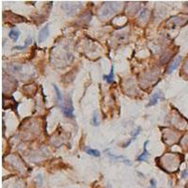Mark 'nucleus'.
Wrapping results in <instances>:
<instances>
[{
  "label": "nucleus",
  "instance_id": "11",
  "mask_svg": "<svg viewBox=\"0 0 188 188\" xmlns=\"http://www.w3.org/2000/svg\"><path fill=\"white\" fill-rule=\"evenodd\" d=\"M31 43V38H27V41H25V43L24 46H15L13 47V49H17V50H22V49H25V47H27L29 44Z\"/></svg>",
  "mask_w": 188,
  "mask_h": 188
},
{
  "label": "nucleus",
  "instance_id": "2",
  "mask_svg": "<svg viewBox=\"0 0 188 188\" xmlns=\"http://www.w3.org/2000/svg\"><path fill=\"white\" fill-rule=\"evenodd\" d=\"M61 108H62L63 113L65 114V116L72 118V117H73V105L72 100L70 99L69 101H67L66 105L61 106Z\"/></svg>",
  "mask_w": 188,
  "mask_h": 188
},
{
  "label": "nucleus",
  "instance_id": "12",
  "mask_svg": "<svg viewBox=\"0 0 188 188\" xmlns=\"http://www.w3.org/2000/svg\"><path fill=\"white\" fill-rule=\"evenodd\" d=\"M91 121H92L94 126H98L99 125V119H98V114H97V112H94Z\"/></svg>",
  "mask_w": 188,
  "mask_h": 188
},
{
  "label": "nucleus",
  "instance_id": "6",
  "mask_svg": "<svg viewBox=\"0 0 188 188\" xmlns=\"http://www.w3.org/2000/svg\"><path fill=\"white\" fill-rule=\"evenodd\" d=\"M20 36V32H19L17 29H11L9 33V37L13 41H18V38Z\"/></svg>",
  "mask_w": 188,
  "mask_h": 188
},
{
  "label": "nucleus",
  "instance_id": "8",
  "mask_svg": "<svg viewBox=\"0 0 188 188\" xmlns=\"http://www.w3.org/2000/svg\"><path fill=\"white\" fill-rule=\"evenodd\" d=\"M84 151H85L87 154L91 155V156H94V157H100V155H101V153H100L99 151L93 150V149L89 148V147H86L85 149H84Z\"/></svg>",
  "mask_w": 188,
  "mask_h": 188
},
{
  "label": "nucleus",
  "instance_id": "5",
  "mask_svg": "<svg viewBox=\"0 0 188 188\" xmlns=\"http://www.w3.org/2000/svg\"><path fill=\"white\" fill-rule=\"evenodd\" d=\"M149 144V140L145 141L144 143V146H143V152L139 155V156L137 157V160L138 161H146L147 160V157L149 156V151H147V145Z\"/></svg>",
  "mask_w": 188,
  "mask_h": 188
},
{
  "label": "nucleus",
  "instance_id": "13",
  "mask_svg": "<svg viewBox=\"0 0 188 188\" xmlns=\"http://www.w3.org/2000/svg\"><path fill=\"white\" fill-rule=\"evenodd\" d=\"M147 14H148V11L147 9H143V11H141V14H140V19H142V18H146V16H147Z\"/></svg>",
  "mask_w": 188,
  "mask_h": 188
},
{
  "label": "nucleus",
  "instance_id": "1",
  "mask_svg": "<svg viewBox=\"0 0 188 188\" xmlns=\"http://www.w3.org/2000/svg\"><path fill=\"white\" fill-rule=\"evenodd\" d=\"M121 7V3L119 2H105L103 3L101 9H99V17L106 18L111 16L112 14L118 12L119 8Z\"/></svg>",
  "mask_w": 188,
  "mask_h": 188
},
{
  "label": "nucleus",
  "instance_id": "9",
  "mask_svg": "<svg viewBox=\"0 0 188 188\" xmlns=\"http://www.w3.org/2000/svg\"><path fill=\"white\" fill-rule=\"evenodd\" d=\"M103 79H105L107 83H113L114 82V67H111V72H110L109 75H103Z\"/></svg>",
  "mask_w": 188,
  "mask_h": 188
},
{
  "label": "nucleus",
  "instance_id": "14",
  "mask_svg": "<svg viewBox=\"0 0 188 188\" xmlns=\"http://www.w3.org/2000/svg\"><path fill=\"white\" fill-rule=\"evenodd\" d=\"M151 188H155V181L154 180H151Z\"/></svg>",
  "mask_w": 188,
  "mask_h": 188
},
{
  "label": "nucleus",
  "instance_id": "3",
  "mask_svg": "<svg viewBox=\"0 0 188 188\" xmlns=\"http://www.w3.org/2000/svg\"><path fill=\"white\" fill-rule=\"evenodd\" d=\"M49 27L48 25H45L44 27H43L41 29L40 33L38 35V41L39 43H43V41L46 40L49 36Z\"/></svg>",
  "mask_w": 188,
  "mask_h": 188
},
{
  "label": "nucleus",
  "instance_id": "4",
  "mask_svg": "<svg viewBox=\"0 0 188 188\" xmlns=\"http://www.w3.org/2000/svg\"><path fill=\"white\" fill-rule=\"evenodd\" d=\"M181 60V56H178L177 57H175L174 59L170 62L169 65H168V68H167V73H171L174 70H176L177 67L179 66Z\"/></svg>",
  "mask_w": 188,
  "mask_h": 188
},
{
  "label": "nucleus",
  "instance_id": "10",
  "mask_svg": "<svg viewBox=\"0 0 188 188\" xmlns=\"http://www.w3.org/2000/svg\"><path fill=\"white\" fill-rule=\"evenodd\" d=\"M53 87H54V89L56 90V93H57V97L58 102H59L60 105H62V103H63V97H62V94H61L60 90L58 89V87H57L56 85H54Z\"/></svg>",
  "mask_w": 188,
  "mask_h": 188
},
{
  "label": "nucleus",
  "instance_id": "7",
  "mask_svg": "<svg viewBox=\"0 0 188 188\" xmlns=\"http://www.w3.org/2000/svg\"><path fill=\"white\" fill-rule=\"evenodd\" d=\"M161 97V94H160V92H155L153 95L151 96V100H150V103L148 105V106H151V105H156L157 103V102H158V100H159V98Z\"/></svg>",
  "mask_w": 188,
  "mask_h": 188
}]
</instances>
